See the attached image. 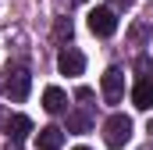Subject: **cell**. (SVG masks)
Returning a JSON list of instances; mask_svg holds the SVG:
<instances>
[{"instance_id": "obj_14", "label": "cell", "mask_w": 153, "mask_h": 150, "mask_svg": "<svg viewBox=\"0 0 153 150\" xmlns=\"http://www.w3.org/2000/svg\"><path fill=\"white\" fill-rule=\"evenodd\" d=\"M75 150H89V147H75Z\"/></svg>"}, {"instance_id": "obj_10", "label": "cell", "mask_w": 153, "mask_h": 150, "mask_svg": "<svg viewBox=\"0 0 153 150\" xmlns=\"http://www.w3.org/2000/svg\"><path fill=\"white\" fill-rule=\"evenodd\" d=\"M71 32H75L71 18H57V22H53V39H57V43H68V39H71Z\"/></svg>"}, {"instance_id": "obj_9", "label": "cell", "mask_w": 153, "mask_h": 150, "mask_svg": "<svg viewBox=\"0 0 153 150\" xmlns=\"http://www.w3.org/2000/svg\"><path fill=\"white\" fill-rule=\"evenodd\" d=\"M43 107L50 114H61L68 107V97H64V89H57V86H46V93H43Z\"/></svg>"}, {"instance_id": "obj_2", "label": "cell", "mask_w": 153, "mask_h": 150, "mask_svg": "<svg viewBox=\"0 0 153 150\" xmlns=\"http://www.w3.org/2000/svg\"><path fill=\"white\" fill-rule=\"evenodd\" d=\"M128 140H132V118L128 114H111L103 122V143L111 150H121Z\"/></svg>"}, {"instance_id": "obj_12", "label": "cell", "mask_w": 153, "mask_h": 150, "mask_svg": "<svg viewBox=\"0 0 153 150\" xmlns=\"http://www.w3.org/2000/svg\"><path fill=\"white\" fill-rule=\"evenodd\" d=\"M107 4H111L114 11H128V7H132V0H107Z\"/></svg>"}, {"instance_id": "obj_11", "label": "cell", "mask_w": 153, "mask_h": 150, "mask_svg": "<svg viewBox=\"0 0 153 150\" xmlns=\"http://www.w3.org/2000/svg\"><path fill=\"white\" fill-rule=\"evenodd\" d=\"M85 129H89V118L85 114H71L68 118V132H85Z\"/></svg>"}, {"instance_id": "obj_13", "label": "cell", "mask_w": 153, "mask_h": 150, "mask_svg": "<svg viewBox=\"0 0 153 150\" xmlns=\"http://www.w3.org/2000/svg\"><path fill=\"white\" fill-rule=\"evenodd\" d=\"M150 136H153V122H150Z\"/></svg>"}, {"instance_id": "obj_5", "label": "cell", "mask_w": 153, "mask_h": 150, "mask_svg": "<svg viewBox=\"0 0 153 150\" xmlns=\"http://www.w3.org/2000/svg\"><path fill=\"white\" fill-rule=\"evenodd\" d=\"M29 132H32V122H29L25 114H7V118H4V136H7V143H22Z\"/></svg>"}, {"instance_id": "obj_4", "label": "cell", "mask_w": 153, "mask_h": 150, "mask_svg": "<svg viewBox=\"0 0 153 150\" xmlns=\"http://www.w3.org/2000/svg\"><path fill=\"white\" fill-rule=\"evenodd\" d=\"M125 97V72L121 68H107L103 72V100L107 104H121Z\"/></svg>"}, {"instance_id": "obj_6", "label": "cell", "mask_w": 153, "mask_h": 150, "mask_svg": "<svg viewBox=\"0 0 153 150\" xmlns=\"http://www.w3.org/2000/svg\"><path fill=\"white\" fill-rule=\"evenodd\" d=\"M57 68H61V75H82V68H85V57L78 54L75 46H64V50L57 54Z\"/></svg>"}, {"instance_id": "obj_1", "label": "cell", "mask_w": 153, "mask_h": 150, "mask_svg": "<svg viewBox=\"0 0 153 150\" xmlns=\"http://www.w3.org/2000/svg\"><path fill=\"white\" fill-rule=\"evenodd\" d=\"M29 86H32V79H29L25 68H7V72L0 75V93L7 100H14V104L29 97Z\"/></svg>"}, {"instance_id": "obj_3", "label": "cell", "mask_w": 153, "mask_h": 150, "mask_svg": "<svg viewBox=\"0 0 153 150\" xmlns=\"http://www.w3.org/2000/svg\"><path fill=\"white\" fill-rule=\"evenodd\" d=\"M89 29H93L96 36H114L117 32L114 7H96V11H89Z\"/></svg>"}, {"instance_id": "obj_7", "label": "cell", "mask_w": 153, "mask_h": 150, "mask_svg": "<svg viewBox=\"0 0 153 150\" xmlns=\"http://www.w3.org/2000/svg\"><path fill=\"white\" fill-rule=\"evenodd\" d=\"M132 104H135L139 111H150V107H153V75H143V79L135 82V89H132Z\"/></svg>"}, {"instance_id": "obj_8", "label": "cell", "mask_w": 153, "mask_h": 150, "mask_svg": "<svg viewBox=\"0 0 153 150\" xmlns=\"http://www.w3.org/2000/svg\"><path fill=\"white\" fill-rule=\"evenodd\" d=\"M36 143H39V150H61V143H64V132H61L57 125H46V129H39Z\"/></svg>"}, {"instance_id": "obj_15", "label": "cell", "mask_w": 153, "mask_h": 150, "mask_svg": "<svg viewBox=\"0 0 153 150\" xmlns=\"http://www.w3.org/2000/svg\"><path fill=\"white\" fill-rule=\"evenodd\" d=\"M75 4H85V0H75Z\"/></svg>"}]
</instances>
